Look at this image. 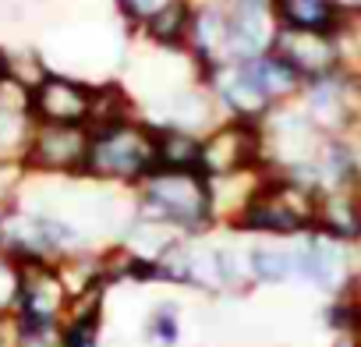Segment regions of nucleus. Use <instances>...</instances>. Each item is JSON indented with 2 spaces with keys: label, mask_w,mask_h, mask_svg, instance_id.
I'll return each mask as SVG.
<instances>
[{
  "label": "nucleus",
  "mask_w": 361,
  "mask_h": 347,
  "mask_svg": "<svg viewBox=\"0 0 361 347\" xmlns=\"http://www.w3.org/2000/svg\"><path fill=\"white\" fill-rule=\"evenodd\" d=\"M18 262L0 252V315H11L15 312V294H18Z\"/></svg>",
  "instance_id": "4be33fe9"
},
{
  "label": "nucleus",
  "mask_w": 361,
  "mask_h": 347,
  "mask_svg": "<svg viewBox=\"0 0 361 347\" xmlns=\"http://www.w3.org/2000/svg\"><path fill=\"white\" fill-rule=\"evenodd\" d=\"M159 166L156 152V124L142 114L89 128V159L82 178L103 188L135 192Z\"/></svg>",
  "instance_id": "f03ea898"
},
{
  "label": "nucleus",
  "mask_w": 361,
  "mask_h": 347,
  "mask_svg": "<svg viewBox=\"0 0 361 347\" xmlns=\"http://www.w3.org/2000/svg\"><path fill=\"white\" fill-rule=\"evenodd\" d=\"M89 159V128L85 124H36L29 152L22 159L25 178L43 181H78Z\"/></svg>",
  "instance_id": "39448f33"
},
{
  "label": "nucleus",
  "mask_w": 361,
  "mask_h": 347,
  "mask_svg": "<svg viewBox=\"0 0 361 347\" xmlns=\"http://www.w3.org/2000/svg\"><path fill=\"white\" fill-rule=\"evenodd\" d=\"M131 217L159 224L180 238L216 234L209 178L202 170H166L156 166L131 192Z\"/></svg>",
  "instance_id": "f257e3e1"
},
{
  "label": "nucleus",
  "mask_w": 361,
  "mask_h": 347,
  "mask_svg": "<svg viewBox=\"0 0 361 347\" xmlns=\"http://www.w3.org/2000/svg\"><path fill=\"white\" fill-rule=\"evenodd\" d=\"M245 64H248L252 78L259 82L262 96H266L273 106L294 103V99L301 96V89H305L301 75H298L287 61H280L273 50H269V54H259V57H252V61H245Z\"/></svg>",
  "instance_id": "f3484780"
},
{
  "label": "nucleus",
  "mask_w": 361,
  "mask_h": 347,
  "mask_svg": "<svg viewBox=\"0 0 361 347\" xmlns=\"http://www.w3.org/2000/svg\"><path fill=\"white\" fill-rule=\"evenodd\" d=\"M298 103L322 135L340 138L361 124V75L336 68L333 75L312 78L305 82Z\"/></svg>",
  "instance_id": "423d86ee"
},
{
  "label": "nucleus",
  "mask_w": 361,
  "mask_h": 347,
  "mask_svg": "<svg viewBox=\"0 0 361 347\" xmlns=\"http://www.w3.org/2000/svg\"><path fill=\"white\" fill-rule=\"evenodd\" d=\"M315 206L319 192L287 174H269L248 209L238 217L231 234L241 238H301L315 231Z\"/></svg>",
  "instance_id": "7ed1b4c3"
},
{
  "label": "nucleus",
  "mask_w": 361,
  "mask_h": 347,
  "mask_svg": "<svg viewBox=\"0 0 361 347\" xmlns=\"http://www.w3.org/2000/svg\"><path fill=\"white\" fill-rule=\"evenodd\" d=\"M199 78H202V85L213 92V99H216L224 121L259 124V121L273 110V103L262 96V89H259V82L252 78V71H248L245 61H241V64L206 68V71H199Z\"/></svg>",
  "instance_id": "9b49d317"
},
{
  "label": "nucleus",
  "mask_w": 361,
  "mask_h": 347,
  "mask_svg": "<svg viewBox=\"0 0 361 347\" xmlns=\"http://www.w3.org/2000/svg\"><path fill=\"white\" fill-rule=\"evenodd\" d=\"M11 347H64V322H18V319H11Z\"/></svg>",
  "instance_id": "412c9836"
},
{
  "label": "nucleus",
  "mask_w": 361,
  "mask_h": 347,
  "mask_svg": "<svg viewBox=\"0 0 361 347\" xmlns=\"http://www.w3.org/2000/svg\"><path fill=\"white\" fill-rule=\"evenodd\" d=\"M11 319L18 322H64L71 312V287L57 262H22Z\"/></svg>",
  "instance_id": "1a4fd4ad"
},
{
  "label": "nucleus",
  "mask_w": 361,
  "mask_h": 347,
  "mask_svg": "<svg viewBox=\"0 0 361 347\" xmlns=\"http://www.w3.org/2000/svg\"><path fill=\"white\" fill-rule=\"evenodd\" d=\"M273 54L287 61L301 82L333 75L340 68V43L336 32H294V29H276L273 36Z\"/></svg>",
  "instance_id": "ddd939ff"
},
{
  "label": "nucleus",
  "mask_w": 361,
  "mask_h": 347,
  "mask_svg": "<svg viewBox=\"0 0 361 347\" xmlns=\"http://www.w3.org/2000/svg\"><path fill=\"white\" fill-rule=\"evenodd\" d=\"M241 238V234H238ZM248 273L255 287H287L298 284V238H245Z\"/></svg>",
  "instance_id": "4468645a"
},
{
  "label": "nucleus",
  "mask_w": 361,
  "mask_h": 347,
  "mask_svg": "<svg viewBox=\"0 0 361 347\" xmlns=\"http://www.w3.org/2000/svg\"><path fill=\"white\" fill-rule=\"evenodd\" d=\"M36 131L32 85L8 78L0 82V166H22Z\"/></svg>",
  "instance_id": "f8f14e48"
},
{
  "label": "nucleus",
  "mask_w": 361,
  "mask_h": 347,
  "mask_svg": "<svg viewBox=\"0 0 361 347\" xmlns=\"http://www.w3.org/2000/svg\"><path fill=\"white\" fill-rule=\"evenodd\" d=\"M329 347H361V336H333Z\"/></svg>",
  "instance_id": "5701e85b"
},
{
  "label": "nucleus",
  "mask_w": 361,
  "mask_h": 347,
  "mask_svg": "<svg viewBox=\"0 0 361 347\" xmlns=\"http://www.w3.org/2000/svg\"><path fill=\"white\" fill-rule=\"evenodd\" d=\"M96 82L75 71L50 68L36 85H32V114L36 124H85L92 121L96 106Z\"/></svg>",
  "instance_id": "0eeeda50"
},
{
  "label": "nucleus",
  "mask_w": 361,
  "mask_h": 347,
  "mask_svg": "<svg viewBox=\"0 0 361 347\" xmlns=\"http://www.w3.org/2000/svg\"><path fill=\"white\" fill-rule=\"evenodd\" d=\"M259 138H262V163L269 174H287L308 185V170L315 166L322 145L329 135H322L312 117L301 110V103H283L273 106L259 121Z\"/></svg>",
  "instance_id": "20e7f679"
},
{
  "label": "nucleus",
  "mask_w": 361,
  "mask_h": 347,
  "mask_svg": "<svg viewBox=\"0 0 361 347\" xmlns=\"http://www.w3.org/2000/svg\"><path fill=\"white\" fill-rule=\"evenodd\" d=\"M185 336V319H180V305L173 298L152 301L145 319H142V340L149 347H180Z\"/></svg>",
  "instance_id": "6ab92c4d"
},
{
  "label": "nucleus",
  "mask_w": 361,
  "mask_h": 347,
  "mask_svg": "<svg viewBox=\"0 0 361 347\" xmlns=\"http://www.w3.org/2000/svg\"><path fill=\"white\" fill-rule=\"evenodd\" d=\"M315 231L326 234V238H333V241L354 245L361 238V185L319 192Z\"/></svg>",
  "instance_id": "2eb2a0df"
},
{
  "label": "nucleus",
  "mask_w": 361,
  "mask_h": 347,
  "mask_svg": "<svg viewBox=\"0 0 361 347\" xmlns=\"http://www.w3.org/2000/svg\"><path fill=\"white\" fill-rule=\"evenodd\" d=\"M266 166L262 163V138L259 124L248 121H220L213 131L202 135V174L224 178V174Z\"/></svg>",
  "instance_id": "9d476101"
},
{
  "label": "nucleus",
  "mask_w": 361,
  "mask_h": 347,
  "mask_svg": "<svg viewBox=\"0 0 361 347\" xmlns=\"http://www.w3.org/2000/svg\"><path fill=\"white\" fill-rule=\"evenodd\" d=\"M110 4H114V15L121 18V25L131 36H138L149 22H156L166 8H173L177 0H110Z\"/></svg>",
  "instance_id": "aec40b11"
},
{
  "label": "nucleus",
  "mask_w": 361,
  "mask_h": 347,
  "mask_svg": "<svg viewBox=\"0 0 361 347\" xmlns=\"http://www.w3.org/2000/svg\"><path fill=\"white\" fill-rule=\"evenodd\" d=\"M350 0H269L276 29L294 32H340Z\"/></svg>",
  "instance_id": "dca6fc26"
},
{
  "label": "nucleus",
  "mask_w": 361,
  "mask_h": 347,
  "mask_svg": "<svg viewBox=\"0 0 361 347\" xmlns=\"http://www.w3.org/2000/svg\"><path fill=\"white\" fill-rule=\"evenodd\" d=\"M298 284L326 294V301L347 294L350 284H354L350 245L333 241V238H326L319 231L301 234L298 238Z\"/></svg>",
  "instance_id": "6e6552de"
},
{
  "label": "nucleus",
  "mask_w": 361,
  "mask_h": 347,
  "mask_svg": "<svg viewBox=\"0 0 361 347\" xmlns=\"http://www.w3.org/2000/svg\"><path fill=\"white\" fill-rule=\"evenodd\" d=\"M159 166L166 170H202V135L180 128H156Z\"/></svg>",
  "instance_id": "a211bd4d"
},
{
  "label": "nucleus",
  "mask_w": 361,
  "mask_h": 347,
  "mask_svg": "<svg viewBox=\"0 0 361 347\" xmlns=\"http://www.w3.org/2000/svg\"><path fill=\"white\" fill-rule=\"evenodd\" d=\"M4 224H8V202H0V252H4Z\"/></svg>",
  "instance_id": "b1692460"
}]
</instances>
